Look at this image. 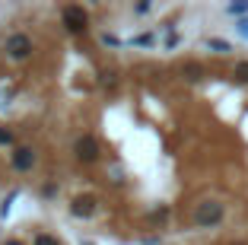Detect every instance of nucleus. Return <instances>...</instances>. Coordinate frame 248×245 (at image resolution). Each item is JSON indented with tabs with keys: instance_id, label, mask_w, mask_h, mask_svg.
Instances as JSON below:
<instances>
[{
	"instance_id": "nucleus-1",
	"label": "nucleus",
	"mask_w": 248,
	"mask_h": 245,
	"mask_svg": "<svg viewBox=\"0 0 248 245\" xmlns=\"http://www.w3.org/2000/svg\"><path fill=\"white\" fill-rule=\"evenodd\" d=\"M219 220H223V204H219V201L197 204V213H194V223L197 226H217Z\"/></svg>"
},
{
	"instance_id": "nucleus-5",
	"label": "nucleus",
	"mask_w": 248,
	"mask_h": 245,
	"mask_svg": "<svg viewBox=\"0 0 248 245\" xmlns=\"http://www.w3.org/2000/svg\"><path fill=\"white\" fill-rule=\"evenodd\" d=\"M32 166H35V153H32L29 147H19V150L13 153V169L16 172H29Z\"/></svg>"
},
{
	"instance_id": "nucleus-4",
	"label": "nucleus",
	"mask_w": 248,
	"mask_h": 245,
	"mask_svg": "<svg viewBox=\"0 0 248 245\" xmlns=\"http://www.w3.org/2000/svg\"><path fill=\"white\" fill-rule=\"evenodd\" d=\"M7 51L13 54V58H26V54L32 51L29 35H19V32H16V35H10V38H7Z\"/></svg>"
},
{
	"instance_id": "nucleus-2",
	"label": "nucleus",
	"mask_w": 248,
	"mask_h": 245,
	"mask_svg": "<svg viewBox=\"0 0 248 245\" xmlns=\"http://www.w3.org/2000/svg\"><path fill=\"white\" fill-rule=\"evenodd\" d=\"M64 26L70 32H86V10L77 7V3L64 7Z\"/></svg>"
},
{
	"instance_id": "nucleus-6",
	"label": "nucleus",
	"mask_w": 248,
	"mask_h": 245,
	"mask_svg": "<svg viewBox=\"0 0 248 245\" xmlns=\"http://www.w3.org/2000/svg\"><path fill=\"white\" fill-rule=\"evenodd\" d=\"M73 216H89L95 210V197L93 195H83V197H77V201H73Z\"/></svg>"
},
{
	"instance_id": "nucleus-9",
	"label": "nucleus",
	"mask_w": 248,
	"mask_h": 245,
	"mask_svg": "<svg viewBox=\"0 0 248 245\" xmlns=\"http://www.w3.org/2000/svg\"><path fill=\"white\" fill-rule=\"evenodd\" d=\"M185 73H188V80H197V77H201L204 70H201L197 64H185Z\"/></svg>"
},
{
	"instance_id": "nucleus-7",
	"label": "nucleus",
	"mask_w": 248,
	"mask_h": 245,
	"mask_svg": "<svg viewBox=\"0 0 248 245\" xmlns=\"http://www.w3.org/2000/svg\"><path fill=\"white\" fill-rule=\"evenodd\" d=\"M207 45H210L213 51H219V54H226V51H229V42H219V38H210Z\"/></svg>"
},
{
	"instance_id": "nucleus-3",
	"label": "nucleus",
	"mask_w": 248,
	"mask_h": 245,
	"mask_svg": "<svg viewBox=\"0 0 248 245\" xmlns=\"http://www.w3.org/2000/svg\"><path fill=\"white\" fill-rule=\"evenodd\" d=\"M73 153H77V159H83V163H93V159L99 156V144L86 134V137H80L73 144Z\"/></svg>"
},
{
	"instance_id": "nucleus-10",
	"label": "nucleus",
	"mask_w": 248,
	"mask_h": 245,
	"mask_svg": "<svg viewBox=\"0 0 248 245\" xmlns=\"http://www.w3.org/2000/svg\"><path fill=\"white\" fill-rule=\"evenodd\" d=\"M7 144H13V134H10V131H3V128H0V147H7Z\"/></svg>"
},
{
	"instance_id": "nucleus-13",
	"label": "nucleus",
	"mask_w": 248,
	"mask_h": 245,
	"mask_svg": "<svg viewBox=\"0 0 248 245\" xmlns=\"http://www.w3.org/2000/svg\"><path fill=\"white\" fill-rule=\"evenodd\" d=\"M239 32H242V35L248 38V19H242V22H239Z\"/></svg>"
},
{
	"instance_id": "nucleus-14",
	"label": "nucleus",
	"mask_w": 248,
	"mask_h": 245,
	"mask_svg": "<svg viewBox=\"0 0 248 245\" xmlns=\"http://www.w3.org/2000/svg\"><path fill=\"white\" fill-rule=\"evenodd\" d=\"M7 245H19V242H7Z\"/></svg>"
},
{
	"instance_id": "nucleus-8",
	"label": "nucleus",
	"mask_w": 248,
	"mask_h": 245,
	"mask_svg": "<svg viewBox=\"0 0 248 245\" xmlns=\"http://www.w3.org/2000/svg\"><path fill=\"white\" fill-rule=\"evenodd\" d=\"M235 77H239L242 83H248V61H242V64H235Z\"/></svg>"
},
{
	"instance_id": "nucleus-11",
	"label": "nucleus",
	"mask_w": 248,
	"mask_h": 245,
	"mask_svg": "<svg viewBox=\"0 0 248 245\" xmlns=\"http://www.w3.org/2000/svg\"><path fill=\"white\" fill-rule=\"evenodd\" d=\"M35 245H58V239H51V236H35Z\"/></svg>"
},
{
	"instance_id": "nucleus-12",
	"label": "nucleus",
	"mask_w": 248,
	"mask_h": 245,
	"mask_svg": "<svg viewBox=\"0 0 248 245\" xmlns=\"http://www.w3.org/2000/svg\"><path fill=\"white\" fill-rule=\"evenodd\" d=\"M248 10V3H232V7H229V13H245Z\"/></svg>"
}]
</instances>
